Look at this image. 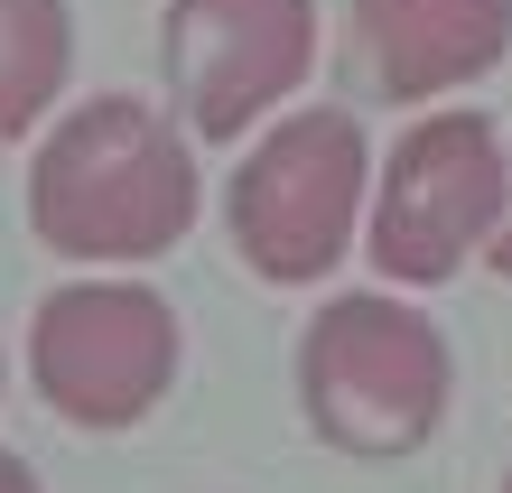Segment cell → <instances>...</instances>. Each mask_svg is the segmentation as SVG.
<instances>
[{"mask_svg":"<svg viewBox=\"0 0 512 493\" xmlns=\"http://www.w3.org/2000/svg\"><path fill=\"white\" fill-rule=\"evenodd\" d=\"M0 400H10V354H0Z\"/></svg>","mask_w":512,"mask_h":493,"instance_id":"11","label":"cell"},{"mask_svg":"<svg viewBox=\"0 0 512 493\" xmlns=\"http://www.w3.org/2000/svg\"><path fill=\"white\" fill-rule=\"evenodd\" d=\"M187 326L149 280H66L28 317V391L84 438H122L177 391Z\"/></svg>","mask_w":512,"mask_h":493,"instance_id":"5","label":"cell"},{"mask_svg":"<svg viewBox=\"0 0 512 493\" xmlns=\"http://www.w3.org/2000/svg\"><path fill=\"white\" fill-rule=\"evenodd\" d=\"M457 410V345L410 289H336L298 326V419L317 447L401 466Z\"/></svg>","mask_w":512,"mask_h":493,"instance_id":"2","label":"cell"},{"mask_svg":"<svg viewBox=\"0 0 512 493\" xmlns=\"http://www.w3.org/2000/svg\"><path fill=\"white\" fill-rule=\"evenodd\" d=\"M75 84V10L66 0H0V149L47 131Z\"/></svg>","mask_w":512,"mask_h":493,"instance_id":"8","label":"cell"},{"mask_svg":"<svg viewBox=\"0 0 512 493\" xmlns=\"http://www.w3.org/2000/svg\"><path fill=\"white\" fill-rule=\"evenodd\" d=\"M494 493H512V466H503V484H494Z\"/></svg>","mask_w":512,"mask_h":493,"instance_id":"12","label":"cell"},{"mask_svg":"<svg viewBox=\"0 0 512 493\" xmlns=\"http://www.w3.org/2000/svg\"><path fill=\"white\" fill-rule=\"evenodd\" d=\"M196 205H205L196 140L149 94H94L56 112L28 149V233L56 261L84 270L168 261L196 233Z\"/></svg>","mask_w":512,"mask_h":493,"instance_id":"1","label":"cell"},{"mask_svg":"<svg viewBox=\"0 0 512 493\" xmlns=\"http://www.w3.org/2000/svg\"><path fill=\"white\" fill-rule=\"evenodd\" d=\"M512 56V0H345V75L373 103H447Z\"/></svg>","mask_w":512,"mask_h":493,"instance_id":"7","label":"cell"},{"mask_svg":"<svg viewBox=\"0 0 512 493\" xmlns=\"http://www.w3.org/2000/svg\"><path fill=\"white\" fill-rule=\"evenodd\" d=\"M485 261H494V280H512V205H503V224H494V242H485Z\"/></svg>","mask_w":512,"mask_h":493,"instance_id":"10","label":"cell"},{"mask_svg":"<svg viewBox=\"0 0 512 493\" xmlns=\"http://www.w3.org/2000/svg\"><path fill=\"white\" fill-rule=\"evenodd\" d=\"M0 493H47V484H38V466H28L19 447H0Z\"/></svg>","mask_w":512,"mask_h":493,"instance_id":"9","label":"cell"},{"mask_svg":"<svg viewBox=\"0 0 512 493\" xmlns=\"http://www.w3.org/2000/svg\"><path fill=\"white\" fill-rule=\"evenodd\" d=\"M373 205V140L345 103H298L261 121L224 177V242L270 289H317L364 242Z\"/></svg>","mask_w":512,"mask_h":493,"instance_id":"3","label":"cell"},{"mask_svg":"<svg viewBox=\"0 0 512 493\" xmlns=\"http://www.w3.org/2000/svg\"><path fill=\"white\" fill-rule=\"evenodd\" d=\"M512 205V140L475 103L419 112L401 140L373 159V205H364V252L382 289H447Z\"/></svg>","mask_w":512,"mask_h":493,"instance_id":"4","label":"cell"},{"mask_svg":"<svg viewBox=\"0 0 512 493\" xmlns=\"http://www.w3.org/2000/svg\"><path fill=\"white\" fill-rule=\"evenodd\" d=\"M159 66L187 140H252L317 75V0H168Z\"/></svg>","mask_w":512,"mask_h":493,"instance_id":"6","label":"cell"}]
</instances>
